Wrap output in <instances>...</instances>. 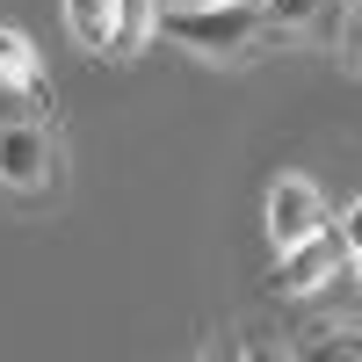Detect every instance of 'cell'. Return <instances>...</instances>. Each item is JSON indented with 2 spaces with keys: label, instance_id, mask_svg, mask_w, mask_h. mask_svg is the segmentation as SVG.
Segmentation results:
<instances>
[{
  "label": "cell",
  "instance_id": "cell-6",
  "mask_svg": "<svg viewBox=\"0 0 362 362\" xmlns=\"http://www.w3.org/2000/svg\"><path fill=\"white\" fill-rule=\"evenodd\" d=\"M160 37V0H116V37H109V58H131Z\"/></svg>",
  "mask_w": 362,
  "mask_h": 362
},
{
  "label": "cell",
  "instance_id": "cell-12",
  "mask_svg": "<svg viewBox=\"0 0 362 362\" xmlns=\"http://www.w3.org/2000/svg\"><path fill=\"white\" fill-rule=\"evenodd\" d=\"M239 362H290L276 341H247V348H239Z\"/></svg>",
  "mask_w": 362,
  "mask_h": 362
},
{
  "label": "cell",
  "instance_id": "cell-2",
  "mask_svg": "<svg viewBox=\"0 0 362 362\" xmlns=\"http://www.w3.org/2000/svg\"><path fill=\"white\" fill-rule=\"evenodd\" d=\"M51 174H58V138L37 116H8L0 124V189L37 196V189H51Z\"/></svg>",
  "mask_w": 362,
  "mask_h": 362
},
{
  "label": "cell",
  "instance_id": "cell-10",
  "mask_svg": "<svg viewBox=\"0 0 362 362\" xmlns=\"http://www.w3.org/2000/svg\"><path fill=\"white\" fill-rule=\"evenodd\" d=\"M341 58H348V66L362 73V8H355V15L341 22Z\"/></svg>",
  "mask_w": 362,
  "mask_h": 362
},
{
  "label": "cell",
  "instance_id": "cell-9",
  "mask_svg": "<svg viewBox=\"0 0 362 362\" xmlns=\"http://www.w3.org/2000/svg\"><path fill=\"white\" fill-rule=\"evenodd\" d=\"M261 8V29H276V37H297V29H312L326 0H254Z\"/></svg>",
  "mask_w": 362,
  "mask_h": 362
},
{
  "label": "cell",
  "instance_id": "cell-11",
  "mask_svg": "<svg viewBox=\"0 0 362 362\" xmlns=\"http://www.w3.org/2000/svg\"><path fill=\"white\" fill-rule=\"evenodd\" d=\"M341 239H348V254H362V196L341 210Z\"/></svg>",
  "mask_w": 362,
  "mask_h": 362
},
{
  "label": "cell",
  "instance_id": "cell-3",
  "mask_svg": "<svg viewBox=\"0 0 362 362\" xmlns=\"http://www.w3.org/2000/svg\"><path fill=\"white\" fill-rule=\"evenodd\" d=\"M341 268H348V239L326 225V232H312V239H297V247L276 254L268 290H276V297H305V290H319V283H334Z\"/></svg>",
  "mask_w": 362,
  "mask_h": 362
},
{
  "label": "cell",
  "instance_id": "cell-15",
  "mask_svg": "<svg viewBox=\"0 0 362 362\" xmlns=\"http://www.w3.org/2000/svg\"><path fill=\"white\" fill-rule=\"evenodd\" d=\"M174 8H203V0H174Z\"/></svg>",
  "mask_w": 362,
  "mask_h": 362
},
{
  "label": "cell",
  "instance_id": "cell-5",
  "mask_svg": "<svg viewBox=\"0 0 362 362\" xmlns=\"http://www.w3.org/2000/svg\"><path fill=\"white\" fill-rule=\"evenodd\" d=\"M0 87H8V95H22L29 109H51V80H44V58H37V44L22 37L15 22H0Z\"/></svg>",
  "mask_w": 362,
  "mask_h": 362
},
{
  "label": "cell",
  "instance_id": "cell-4",
  "mask_svg": "<svg viewBox=\"0 0 362 362\" xmlns=\"http://www.w3.org/2000/svg\"><path fill=\"white\" fill-rule=\"evenodd\" d=\"M261 232L276 239V254L297 247V239H312V232H326V196H319V181L283 174L276 189H268V203H261Z\"/></svg>",
  "mask_w": 362,
  "mask_h": 362
},
{
  "label": "cell",
  "instance_id": "cell-1",
  "mask_svg": "<svg viewBox=\"0 0 362 362\" xmlns=\"http://www.w3.org/2000/svg\"><path fill=\"white\" fill-rule=\"evenodd\" d=\"M160 37H174L181 51L210 58V66H239L268 29L254 0H203V8H160Z\"/></svg>",
  "mask_w": 362,
  "mask_h": 362
},
{
  "label": "cell",
  "instance_id": "cell-14",
  "mask_svg": "<svg viewBox=\"0 0 362 362\" xmlns=\"http://www.w3.org/2000/svg\"><path fill=\"white\" fill-rule=\"evenodd\" d=\"M348 261H355V283H362V254H348Z\"/></svg>",
  "mask_w": 362,
  "mask_h": 362
},
{
  "label": "cell",
  "instance_id": "cell-7",
  "mask_svg": "<svg viewBox=\"0 0 362 362\" xmlns=\"http://www.w3.org/2000/svg\"><path fill=\"white\" fill-rule=\"evenodd\" d=\"M66 22H73V37L109 58V37H116V0H66Z\"/></svg>",
  "mask_w": 362,
  "mask_h": 362
},
{
  "label": "cell",
  "instance_id": "cell-13",
  "mask_svg": "<svg viewBox=\"0 0 362 362\" xmlns=\"http://www.w3.org/2000/svg\"><path fill=\"white\" fill-rule=\"evenodd\" d=\"M203 362H239V348H210V355H203Z\"/></svg>",
  "mask_w": 362,
  "mask_h": 362
},
{
  "label": "cell",
  "instance_id": "cell-8",
  "mask_svg": "<svg viewBox=\"0 0 362 362\" xmlns=\"http://www.w3.org/2000/svg\"><path fill=\"white\" fill-rule=\"evenodd\" d=\"M290 362H362V326H319Z\"/></svg>",
  "mask_w": 362,
  "mask_h": 362
}]
</instances>
